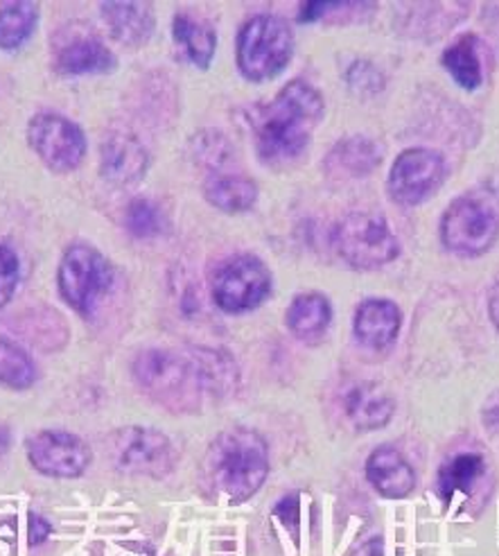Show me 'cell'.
<instances>
[{
	"mask_svg": "<svg viewBox=\"0 0 499 556\" xmlns=\"http://www.w3.org/2000/svg\"><path fill=\"white\" fill-rule=\"evenodd\" d=\"M114 265L95 247L77 242L71 244L57 269V288L62 299L79 315L89 317L102 296L114 286Z\"/></svg>",
	"mask_w": 499,
	"mask_h": 556,
	"instance_id": "cell-7",
	"label": "cell"
},
{
	"mask_svg": "<svg viewBox=\"0 0 499 556\" xmlns=\"http://www.w3.org/2000/svg\"><path fill=\"white\" fill-rule=\"evenodd\" d=\"M125 227L138 240H150L165 231V213L150 198H136L125 211Z\"/></svg>",
	"mask_w": 499,
	"mask_h": 556,
	"instance_id": "cell-28",
	"label": "cell"
},
{
	"mask_svg": "<svg viewBox=\"0 0 499 556\" xmlns=\"http://www.w3.org/2000/svg\"><path fill=\"white\" fill-rule=\"evenodd\" d=\"M172 37L192 64L202 71L210 68L217 50V35L210 25L190 14H177L172 21Z\"/></svg>",
	"mask_w": 499,
	"mask_h": 556,
	"instance_id": "cell-22",
	"label": "cell"
},
{
	"mask_svg": "<svg viewBox=\"0 0 499 556\" xmlns=\"http://www.w3.org/2000/svg\"><path fill=\"white\" fill-rule=\"evenodd\" d=\"M384 150L367 136H348L325 156V173L332 179H359L380 168Z\"/></svg>",
	"mask_w": 499,
	"mask_h": 556,
	"instance_id": "cell-16",
	"label": "cell"
},
{
	"mask_svg": "<svg viewBox=\"0 0 499 556\" xmlns=\"http://www.w3.org/2000/svg\"><path fill=\"white\" fill-rule=\"evenodd\" d=\"M323 114L325 102L321 93L308 81L292 79L269 104L252 111L258 156L265 163L294 161L310 146L312 131Z\"/></svg>",
	"mask_w": 499,
	"mask_h": 556,
	"instance_id": "cell-1",
	"label": "cell"
},
{
	"mask_svg": "<svg viewBox=\"0 0 499 556\" xmlns=\"http://www.w3.org/2000/svg\"><path fill=\"white\" fill-rule=\"evenodd\" d=\"M39 23V5L16 0L0 3V50H18L30 41Z\"/></svg>",
	"mask_w": 499,
	"mask_h": 556,
	"instance_id": "cell-25",
	"label": "cell"
},
{
	"mask_svg": "<svg viewBox=\"0 0 499 556\" xmlns=\"http://www.w3.org/2000/svg\"><path fill=\"white\" fill-rule=\"evenodd\" d=\"M443 66L465 91H477L484 85V68L477 50V37L465 35L443 52Z\"/></svg>",
	"mask_w": 499,
	"mask_h": 556,
	"instance_id": "cell-23",
	"label": "cell"
},
{
	"mask_svg": "<svg viewBox=\"0 0 499 556\" xmlns=\"http://www.w3.org/2000/svg\"><path fill=\"white\" fill-rule=\"evenodd\" d=\"M486 472V462L477 453H461L438 470V493L450 500L457 493H470Z\"/></svg>",
	"mask_w": 499,
	"mask_h": 556,
	"instance_id": "cell-26",
	"label": "cell"
},
{
	"mask_svg": "<svg viewBox=\"0 0 499 556\" xmlns=\"http://www.w3.org/2000/svg\"><path fill=\"white\" fill-rule=\"evenodd\" d=\"M294 58V33L285 18L258 14L248 18L238 33L235 62L248 81L279 77Z\"/></svg>",
	"mask_w": 499,
	"mask_h": 556,
	"instance_id": "cell-4",
	"label": "cell"
},
{
	"mask_svg": "<svg viewBox=\"0 0 499 556\" xmlns=\"http://www.w3.org/2000/svg\"><path fill=\"white\" fill-rule=\"evenodd\" d=\"M21 281V261L10 244H0V311L12 301Z\"/></svg>",
	"mask_w": 499,
	"mask_h": 556,
	"instance_id": "cell-29",
	"label": "cell"
},
{
	"mask_svg": "<svg viewBox=\"0 0 499 556\" xmlns=\"http://www.w3.org/2000/svg\"><path fill=\"white\" fill-rule=\"evenodd\" d=\"M346 79H348L350 89L362 91V93H378V91H382V87H384L382 75H380L378 68L371 66L369 62H357V64H353V66L348 68Z\"/></svg>",
	"mask_w": 499,
	"mask_h": 556,
	"instance_id": "cell-30",
	"label": "cell"
},
{
	"mask_svg": "<svg viewBox=\"0 0 499 556\" xmlns=\"http://www.w3.org/2000/svg\"><path fill=\"white\" fill-rule=\"evenodd\" d=\"M446 175L448 163L440 152L411 148L396 159L386 188H389L394 202L402 206H419L443 186Z\"/></svg>",
	"mask_w": 499,
	"mask_h": 556,
	"instance_id": "cell-11",
	"label": "cell"
},
{
	"mask_svg": "<svg viewBox=\"0 0 499 556\" xmlns=\"http://www.w3.org/2000/svg\"><path fill=\"white\" fill-rule=\"evenodd\" d=\"M37 382V367L16 342L0 338V384L25 392Z\"/></svg>",
	"mask_w": 499,
	"mask_h": 556,
	"instance_id": "cell-27",
	"label": "cell"
},
{
	"mask_svg": "<svg viewBox=\"0 0 499 556\" xmlns=\"http://www.w3.org/2000/svg\"><path fill=\"white\" fill-rule=\"evenodd\" d=\"M440 240L459 258H479L499 240V198L470 192L457 198L440 219Z\"/></svg>",
	"mask_w": 499,
	"mask_h": 556,
	"instance_id": "cell-5",
	"label": "cell"
},
{
	"mask_svg": "<svg viewBox=\"0 0 499 556\" xmlns=\"http://www.w3.org/2000/svg\"><path fill=\"white\" fill-rule=\"evenodd\" d=\"M52 532V525L48 520H43L41 516H30V543L39 545L48 539V534Z\"/></svg>",
	"mask_w": 499,
	"mask_h": 556,
	"instance_id": "cell-31",
	"label": "cell"
},
{
	"mask_svg": "<svg viewBox=\"0 0 499 556\" xmlns=\"http://www.w3.org/2000/svg\"><path fill=\"white\" fill-rule=\"evenodd\" d=\"M8 448H10V434L5 428H0V455H5Z\"/></svg>",
	"mask_w": 499,
	"mask_h": 556,
	"instance_id": "cell-33",
	"label": "cell"
},
{
	"mask_svg": "<svg viewBox=\"0 0 499 556\" xmlns=\"http://www.w3.org/2000/svg\"><path fill=\"white\" fill-rule=\"evenodd\" d=\"M118 66L116 54L98 39H75L57 52L54 68L62 75H102Z\"/></svg>",
	"mask_w": 499,
	"mask_h": 556,
	"instance_id": "cell-19",
	"label": "cell"
},
{
	"mask_svg": "<svg viewBox=\"0 0 499 556\" xmlns=\"http://www.w3.org/2000/svg\"><path fill=\"white\" fill-rule=\"evenodd\" d=\"M367 480L380 495L402 500L415 486V472L396 448L380 446L367 459Z\"/></svg>",
	"mask_w": 499,
	"mask_h": 556,
	"instance_id": "cell-17",
	"label": "cell"
},
{
	"mask_svg": "<svg viewBox=\"0 0 499 556\" xmlns=\"http://www.w3.org/2000/svg\"><path fill=\"white\" fill-rule=\"evenodd\" d=\"M332 321V305L321 292L298 294L287 308L285 324L294 338L303 342H317L325 336Z\"/></svg>",
	"mask_w": 499,
	"mask_h": 556,
	"instance_id": "cell-20",
	"label": "cell"
},
{
	"mask_svg": "<svg viewBox=\"0 0 499 556\" xmlns=\"http://www.w3.org/2000/svg\"><path fill=\"white\" fill-rule=\"evenodd\" d=\"M340 258L353 269H378L400 256V242L380 213H348L332 233Z\"/></svg>",
	"mask_w": 499,
	"mask_h": 556,
	"instance_id": "cell-6",
	"label": "cell"
},
{
	"mask_svg": "<svg viewBox=\"0 0 499 556\" xmlns=\"http://www.w3.org/2000/svg\"><path fill=\"white\" fill-rule=\"evenodd\" d=\"M204 198L221 213H246L258 202V186L240 175H213L204 184Z\"/></svg>",
	"mask_w": 499,
	"mask_h": 556,
	"instance_id": "cell-21",
	"label": "cell"
},
{
	"mask_svg": "<svg viewBox=\"0 0 499 556\" xmlns=\"http://www.w3.org/2000/svg\"><path fill=\"white\" fill-rule=\"evenodd\" d=\"M402 315L389 299H367L357 305L353 332L355 338L373 351L392 346L400 332Z\"/></svg>",
	"mask_w": 499,
	"mask_h": 556,
	"instance_id": "cell-14",
	"label": "cell"
},
{
	"mask_svg": "<svg viewBox=\"0 0 499 556\" xmlns=\"http://www.w3.org/2000/svg\"><path fill=\"white\" fill-rule=\"evenodd\" d=\"M27 143L48 170L68 175L87 159V134L62 114H37L27 123Z\"/></svg>",
	"mask_w": 499,
	"mask_h": 556,
	"instance_id": "cell-9",
	"label": "cell"
},
{
	"mask_svg": "<svg viewBox=\"0 0 499 556\" xmlns=\"http://www.w3.org/2000/svg\"><path fill=\"white\" fill-rule=\"evenodd\" d=\"M25 455L41 476L60 480L81 478L93 462L89 443L66 430H41L27 437Z\"/></svg>",
	"mask_w": 499,
	"mask_h": 556,
	"instance_id": "cell-12",
	"label": "cell"
},
{
	"mask_svg": "<svg viewBox=\"0 0 499 556\" xmlns=\"http://www.w3.org/2000/svg\"><path fill=\"white\" fill-rule=\"evenodd\" d=\"M133 378L145 392L172 412H195L200 409L204 384L190 351L185 355L150 349L136 357Z\"/></svg>",
	"mask_w": 499,
	"mask_h": 556,
	"instance_id": "cell-3",
	"label": "cell"
},
{
	"mask_svg": "<svg viewBox=\"0 0 499 556\" xmlns=\"http://www.w3.org/2000/svg\"><path fill=\"white\" fill-rule=\"evenodd\" d=\"M208 472L213 484L233 505L254 497L269 476L267 441L246 428L221 432L208 451Z\"/></svg>",
	"mask_w": 499,
	"mask_h": 556,
	"instance_id": "cell-2",
	"label": "cell"
},
{
	"mask_svg": "<svg viewBox=\"0 0 499 556\" xmlns=\"http://www.w3.org/2000/svg\"><path fill=\"white\" fill-rule=\"evenodd\" d=\"M100 14L111 37L125 48H141L154 35L156 16L150 3H100Z\"/></svg>",
	"mask_w": 499,
	"mask_h": 556,
	"instance_id": "cell-15",
	"label": "cell"
},
{
	"mask_svg": "<svg viewBox=\"0 0 499 556\" xmlns=\"http://www.w3.org/2000/svg\"><path fill=\"white\" fill-rule=\"evenodd\" d=\"M190 355L195 359L206 394L227 396L233 392L238 384V369L231 355L210 349H192Z\"/></svg>",
	"mask_w": 499,
	"mask_h": 556,
	"instance_id": "cell-24",
	"label": "cell"
},
{
	"mask_svg": "<svg viewBox=\"0 0 499 556\" xmlns=\"http://www.w3.org/2000/svg\"><path fill=\"white\" fill-rule=\"evenodd\" d=\"M488 317L495 330L499 332V281L490 288V294H488Z\"/></svg>",
	"mask_w": 499,
	"mask_h": 556,
	"instance_id": "cell-32",
	"label": "cell"
},
{
	"mask_svg": "<svg viewBox=\"0 0 499 556\" xmlns=\"http://www.w3.org/2000/svg\"><path fill=\"white\" fill-rule=\"evenodd\" d=\"M210 294L227 315L256 311L271 294V271L254 254H235L221 261L210 276Z\"/></svg>",
	"mask_w": 499,
	"mask_h": 556,
	"instance_id": "cell-8",
	"label": "cell"
},
{
	"mask_svg": "<svg viewBox=\"0 0 499 556\" xmlns=\"http://www.w3.org/2000/svg\"><path fill=\"white\" fill-rule=\"evenodd\" d=\"M344 412L359 432H373L394 419L396 403L373 382H359L344 396Z\"/></svg>",
	"mask_w": 499,
	"mask_h": 556,
	"instance_id": "cell-18",
	"label": "cell"
},
{
	"mask_svg": "<svg viewBox=\"0 0 499 556\" xmlns=\"http://www.w3.org/2000/svg\"><path fill=\"white\" fill-rule=\"evenodd\" d=\"M111 455L118 470L129 476L165 478L175 466L172 441L154 428H125L111 439Z\"/></svg>",
	"mask_w": 499,
	"mask_h": 556,
	"instance_id": "cell-10",
	"label": "cell"
},
{
	"mask_svg": "<svg viewBox=\"0 0 499 556\" xmlns=\"http://www.w3.org/2000/svg\"><path fill=\"white\" fill-rule=\"evenodd\" d=\"M150 168V152L136 136L116 131L104 138L100 148V173L114 186H133Z\"/></svg>",
	"mask_w": 499,
	"mask_h": 556,
	"instance_id": "cell-13",
	"label": "cell"
}]
</instances>
